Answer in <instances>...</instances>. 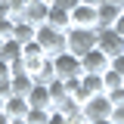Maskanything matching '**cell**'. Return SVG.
<instances>
[{
	"label": "cell",
	"mask_w": 124,
	"mask_h": 124,
	"mask_svg": "<svg viewBox=\"0 0 124 124\" xmlns=\"http://www.w3.org/2000/svg\"><path fill=\"white\" fill-rule=\"evenodd\" d=\"M34 40L44 46V53L53 59V56H59V53H65L68 50V34L62 28H53V25H37V34H34Z\"/></svg>",
	"instance_id": "6da1fadb"
},
{
	"label": "cell",
	"mask_w": 124,
	"mask_h": 124,
	"mask_svg": "<svg viewBox=\"0 0 124 124\" xmlns=\"http://www.w3.org/2000/svg\"><path fill=\"white\" fill-rule=\"evenodd\" d=\"M68 53L75 56H84L96 46V28H68Z\"/></svg>",
	"instance_id": "7a4b0ae2"
},
{
	"label": "cell",
	"mask_w": 124,
	"mask_h": 124,
	"mask_svg": "<svg viewBox=\"0 0 124 124\" xmlns=\"http://www.w3.org/2000/svg\"><path fill=\"white\" fill-rule=\"evenodd\" d=\"M53 68H56V78L59 81H68V78H84V68H81V56L75 53H59L53 56Z\"/></svg>",
	"instance_id": "3957f363"
},
{
	"label": "cell",
	"mask_w": 124,
	"mask_h": 124,
	"mask_svg": "<svg viewBox=\"0 0 124 124\" xmlns=\"http://www.w3.org/2000/svg\"><path fill=\"white\" fill-rule=\"evenodd\" d=\"M81 112H84V118H87V121H99V118H112L115 106H112L108 93H96V96H90V99L84 102Z\"/></svg>",
	"instance_id": "277c9868"
},
{
	"label": "cell",
	"mask_w": 124,
	"mask_h": 124,
	"mask_svg": "<svg viewBox=\"0 0 124 124\" xmlns=\"http://www.w3.org/2000/svg\"><path fill=\"white\" fill-rule=\"evenodd\" d=\"M96 46L106 53L108 59H115V56L124 53V37L115 28H96Z\"/></svg>",
	"instance_id": "5b68a950"
},
{
	"label": "cell",
	"mask_w": 124,
	"mask_h": 124,
	"mask_svg": "<svg viewBox=\"0 0 124 124\" xmlns=\"http://www.w3.org/2000/svg\"><path fill=\"white\" fill-rule=\"evenodd\" d=\"M108 65H112V59H108L99 46H93L90 53H84V56H81V68H84V75H102Z\"/></svg>",
	"instance_id": "8992f818"
},
{
	"label": "cell",
	"mask_w": 124,
	"mask_h": 124,
	"mask_svg": "<svg viewBox=\"0 0 124 124\" xmlns=\"http://www.w3.org/2000/svg\"><path fill=\"white\" fill-rule=\"evenodd\" d=\"M99 25V9L87 6V3H78L71 9V28H96Z\"/></svg>",
	"instance_id": "52a82bcc"
},
{
	"label": "cell",
	"mask_w": 124,
	"mask_h": 124,
	"mask_svg": "<svg viewBox=\"0 0 124 124\" xmlns=\"http://www.w3.org/2000/svg\"><path fill=\"white\" fill-rule=\"evenodd\" d=\"M25 99H28L31 108H53V99H50V87L46 84H34Z\"/></svg>",
	"instance_id": "ba28073f"
},
{
	"label": "cell",
	"mask_w": 124,
	"mask_h": 124,
	"mask_svg": "<svg viewBox=\"0 0 124 124\" xmlns=\"http://www.w3.org/2000/svg\"><path fill=\"white\" fill-rule=\"evenodd\" d=\"M96 9H99V25H96V28H112V25H115V22H118V16L124 13V6H118V3H99V6H96Z\"/></svg>",
	"instance_id": "9c48e42d"
},
{
	"label": "cell",
	"mask_w": 124,
	"mask_h": 124,
	"mask_svg": "<svg viewBox=\"0 0 124 124\" xmlns=\"http://www.w3.org/2000/svg\"><path fill=\"white\" fill-rule=\"evenodd\" d=\"M46 13H50V6H46V3H40V0H31L28 6H25V13L19 16V19H25V22H31V25H44V22H46Z\"/></svg>",
	"instance_id": "30bf717a"
},
{
	"label": "cell",
	"mask_w": 124,
	"mask_h": 124,
	"mask_svg": "<svg viewBox=\"0 0 124 124\" xmlns=\"http://www.w3.org/2000/svg\"><path fill=\"white\" fill-rule=\"evenodd\" d=\"M28 99H25V96H6V99H3V112H6V115H9V118H25V115H28Z\"/></svg>",
	"instance_id": "8fae6325"
},
{
	"label": "cell",
	"mask_w": 124,
	"mask_h": 124,
	"mask_svg": "<svg viewBox=\"0 0 124 124\" xmlns=\"http://www.w3.org/2000/svg\"><path fill=\"white\" fill-rule=\"evenodd\" d=\"M46 25H53V28H62V31H68V28H71V13L53 3V6H50V13H46Z\"/></svg>",
	"instance_id": "7c38bea8"
},
{
	"label": "cell",
	"mask_w": 124,
	"mask_h": 124,
	"mask_svg": "<svg viewBox=\"0 0 124 124\" xmlns=\"http://www.w3.org/2000/svg\"><path fill=\"white\" fill-rule=\"evenodd\" d=\"M0 59L6 62V65L19 62V59H22V44H19L16 37H6V40H3V46H0Z\"/></svg>",
	"instance_id": "4fadbf2b"
},
{
	"label": "cell",
	"mask_w": 124,
	"mask_h": 124,
	"mask_svg": "<svg viewBox=\"0 0 124 124\" xmlns=\"http://www.w3.org/2000/svg\"><path fill=\"white\" fill-rule=\"evenodd\" d=\"M34 34H37V25H31V22H25V19H16L13 37L19 40V44H28V40H34Z\"/></svg>",
	"instance_id": "5bb4252c"
},
{
	"label": "cell",
	"mask_w": 124,
	"mask_h": 124,
	"mask_svg": "<svg viewBox=\"0 0 124 124\" xmlns=\"http://www.w3.org/2000/svg\"><path fill=\"white\" fill-rule=\"evenodd\" d=\"M31 87H34V78H31L28 71H19V75H13V93H16V96H28Z\"/></svg>",
	"instance_id": "9a60e30c"
},
{
	"label": "cell",
	"mask_w": 124,
	"mask_h": 124,
	"mask_svg": "<svg viewBox=\"0 0 124 124\" xmlns=\"http://www.w3.org/2000/svg\"><path fill=\"white\" fill-rule=\"evenodd\" d=\"M34 84H53V81H56V68H53V59H50V56H46L44 59V65H40V68H37V71H34Z\"/></svg>",
	"instance_id": "2e32d148"
},
{
	"label": "cell",
	"mask_w": 124,
	"mask_h": 124,
	"mask_svg": "<svg viewBox=\"0 0 124 124\" xmlns=\"http://www.w3.org/2000/svg\"><path fill=\"white\" fill-rule=\"evenodd\" d=\"M46 87H50V99H53V108L59 106L62 99H68V90H65V81H59V78H56V81H53V84H46Z\"/></svg>",
	"instance_id": "e0dca14e"
},
{
	"label": "cell",
	"mask_w": 124,
	"mask_h": 124,
	"mask_svg": "<svg viewBox=\"0 0 124 124\" xmlns=\"http://www.w3.org/2000/svg\"><path fill=\"white\" fill-rule=\"evenodd\" d=\"M81 84L87 87V90L96 96V93H106V84H102V75H84L81 78Z\"/></svg>",
	"instance_id": "ac0fdd59"
},
{
	"label": "cell",
	"mask_w": 124,
	"mask_h": 124,
	"mask_svg": "<svg viewBox=\"0 0 124 124\" xmlns=\"http://www.w3.org/2000/svg\"><path fill=\"white\" fill-rule=\"evenodd\" d=\"M102 84H106V93L108 90H118V87H124V78L115 71V68H106L102 71Z\"/></svg>",
	"instance_id": "d6986e66"
},
{
	"label": "cell",
	"mask_w": 124,
	"mask_h": 124,
	"mask_svg": "<svg viewBox=\"0 0 124 124\" xmlns=\"http://www.w3.org/2000/svg\"><path fill=\"white\" fill-rule=\"evenodd\" d=\"M50 112H53V108H28L25 121H28V124H46V121H50Z\"/></svg>",
	"instance_id": "ffe728a7"
},
{
	"label": "cell",
	"mask_w": 124,
	"mask_h": 124,
	"mask_svg": "<svg viewBox=\"0 0 124 124\" xmlns=\"http://www.w3.org/2000/svg\"><path fill=\"white\" fill-rule=\"evenodd\" d=\"M13 28H16V19H0V37H13Z\"/></svg>",
	"instance_id": "44dd1931"
},
{
	"label": "cell",
	"mask_w": 124,
	"mask_h": 124,
	"mask_svg": "<svg viewBox=\"0 0 124 124\" xmlns=\"http://www.w3.org/2000/svg\"><path fill=\"white\" fill-rule=\"evenodd\" d=\"M31 0H13V3H9V9H13V19H19V16L25 13V6H28Z\"/></svg>",
	"instance_id": "7402d4cb"
},
{
	"label": "cell",
	"mask_w": 124,
	"mask_h": 124,
	"mask_svg": "<svg viewBox=\"0 0 124 124\" xmlns=\"http://www.w3.org/2000/svg\"><path fill=\"white\" fill-rule=\"evenodd\" d=\"M0 96H3V99L13 96V78H3V81H0Z\"/></svg>",
	"instance_id": "603a6c76"
},
{
	"label": "cell",
	"mask_w": 124,
	"mask_h": 124,
	"mask_svg": "<svg viewBox=\"0 0 124 124\" xmlns=\"http://www.w3.org/2000/svg\"><path fill=\"white\" fill-rule=\"evenodd\" d=\"M108 99H112V106H121V102H124V87H118V90H108Z\"/></svg>",
	"instance_id": "cb8c5ba5"
},
{
	"label": "cell",
	"mask_w": 124,
	"mask_h": 124,
	"mask_svg": "<svg viewBox=\"0 0 124 124\" xmlns=\"http://www.w3.org/2000/svg\"><path fill=\"white\" fill-rule=\"evenodd\" d=\"M65 124H87L84 112H75V115H65Z\"/></svg>",
	"instance_id": "d4e9b609"
},
{
	"label": "cell",
	"mask_w": 124,
	"mask_h": 124,
	"mask_svg": "<svg viewBox=\"0 0 124 124\" xmlns=\"http://www.w3.org/2000/svg\"><path fill=\"white\" fill-rule=\"evenodd\" d=\"M108 68H115V71H118V75L124 78V53H121V56H115V59H112V65H108Z\"/></svg>",
	"instance_id": "484cf974"
},
{
	"label": "cell",
	"mask_w": 124,
	"mask_h": 124,
	"mask_svg": "<svg viewBox=\"0 0 124 124\" xmlns=\"http://www.w3.org/2000/svg\"><path fill=\"white\" fill-rule=\"evenodd\" d=\"M46 124H65V115H62L59 108H53V112H50V121Z\"/></svg>",
	"instance_id": "4316f807"
},
{
	"label": "cell",
	"mask_w": 124,
	"mask_h": 124,
	"mask_svg": "<svg viewBox=\"0 0 124 124\" xmlns=\"http://www.w3.org/2000/svg\"><path fill=\"white\" fill-rule=\"evenodd\" d=\"M112 121H115V124H124V102H121V106H115V112H112Z\"/></svg>",
	"instance_id": "83f0119b"
},
{
	"label": "cell",
	"mask_w": 124,
	"mask_h": 124,
	"mask_svg": "<svg viewBox=\"0 0 124 124\" xmlns=\"http://www.w3.org/2000/svg\"><path fill=\"white\" fill-rule=\"evenodd\" d=\"M78 3H81V0H56V6H62V9H68V13L75 9Z\"/></svg>",
	"instance_id": "f1b7e54d"
},
{
	"label": "cell",
	"mask_w": 124,
	"mask_h": 124,
	"mask_svg": "<svg viewBox=\"0 0 124 124\" xmlns=\"http://www.w3.org/2000/svg\"><path fill=\"white\" fill-rule=\"evenodd\" d=\"M3 78H13V68H9V65H6V62L0 59V81H3Z\"/></svg>",
	"instance_id": "f546056e"
},
{
	"label": "cell",
	"mask_w": 124,
	"mask_h": 124,
	"mask_svg": "<svg viewBox=\"0 0 124 124\" xmlns=\"http://www.w3.org/2000/svg\"><path fill=\"white\" fill-rule=\"evenodd\" d=\"M112 28H115V31H118V34H121V37H124V13L118 16V22H115V25H112Z\"/></svg>",
	"instance_id": "4dcf8cb0"
},
{
	"label": "cell",
	"mask_w": 124,
	"mask_h": 124,
	"mask_svg": "<svg viewBox=\"0 0 124 124\" xmlns=\"http://www.w3.org/2000/svg\"><path fill=\"white\" fill-rule=\"evenodd\" d=\"M87 124H115L112 118H99V121H87Z\"/></svg>",
	"instance_id": "1f68e13d"
},
{
	"label": "cell",
	"mask_w": 124,
	"mask_h": 124,
	"mask_svg": "<svg viewBox=\"0 0 124 124\" xmlns=\"http://www.w3.org/2000/svg\"><path fill=\"white\" fill-rule=\"evenodd\" d=\"M81 3H87V6H99V3H106V0H81Z\"/></svg>",
	"instance_id": "d6a6232c"
},
{
	"label": "cell",
	"mask_w": 124,
	"mask_h": 124,
	"mask_svg": "<svg viewBox=\"0 0 124 124\" xmlns=\"http://www.w3.org/2000/svg\"><path fill=\"white\" fill-rule=\"evenodd\" d=\"M9 121H13V118H9L6 112H0V124H9Z\"/></svg>",
	"instance_id": "836d02e7"
},
{
	"label": "cell",
	"mask_w": 124,
	"mask_h": 124,
	"mask_svg": "<svg viewBox=\"0 0 124 124\" xmlns=\"http://www.w3.org/2000/svg\"><path fill=\"white\" fill-rule=\"evenodd\" d=\"M9 124H28V121H25V118H13Z\"/></svg>",
	"instance_id": "e575fe53"
},
{
	"label": "cell",
	"mask_w": 124,
	"mask_h": 124,
	"mask_svg": "<svg viewBox=\"0 0 124 124\" xmlns=\"http://www.w3.org/2000/svg\"><path fill=\"white\" fill-rule=\"evenodd\" d=\"M40 3H46V6H53V3H56V0H40Z\"/></svg>",
	"instance_id": "d590c367"
},
{
	"label": "cell",
	"mask_w": 124,
	"mask_h": 124,
	"mask_svg": "<svg viewBox=\"0 0 124 124\" xmlns=\"http://www.w3.org/2000/svg\"><path fill=\"white\" fill-rule=\"evenodd\" d=\"M108 3H118V6H124V0H108Z\"/></svg>",
	"instance_id": "8d00e7d4"
},
{
	"label": "cell",
	"mask_w": 124,
	"mask_h": 124,
	"mask_svg": "<svg viewBox=\"0 0 124 124\" xmlns=\"http://www.w3.org/2000/svg\"><path fill=\"white\" fill-rule=\"evenodd\" d=\"M0 112H3V96H0Z\"/></svg>",
	"instance_id": "74e56055"
},
{
	"label": "cell",
	"mask_w": 124,
	"mask_h": 124,
	"mask_svg": "<svg viewBox=\"0 0 124 124\" xmlns=\"http://www.w3.org/2000/svg\"><path fill=\"white\" fill-rule=\"evenodd\" d=\"M0 46H3V37H0Z\"/></svg>",
	"instance_id": "f35d334b"
}]
</instances>
